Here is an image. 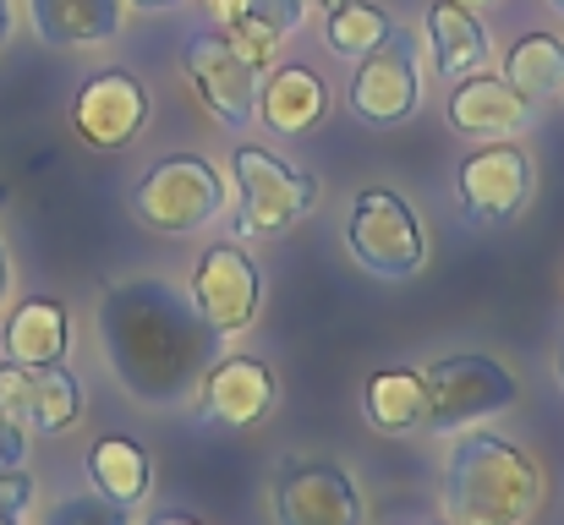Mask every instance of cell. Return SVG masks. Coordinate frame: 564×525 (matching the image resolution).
<instances>
[{"label":"cell","mask_w":564,"mask_h":525,"mask_svg":"<svg viewBox=\"0 0 564 525\" xmlns=\"http://www.w3.org/2000/svg\"><path fill=\"white\" fill-rule=\"evenodd\" d=\"M318 6H324V11H340V6H346V0H318Z\"/></svg>","instance_id":"cell-34"},{"label":"cell","mask_w":564,"mask_h":525,"mask_svg":"<svg viewBox=\"0 0 564 525\" xmlns=\"http://www.w3.org/2000/svg\"><path fill=\"white\" fill-rule=\"evenodd\" d=\"M149 121V94L132 72H99L83 83L77 105H72V127L83 143L94 149H127Z\"/></svg>","instance_id":"cell-10"},{"label":"cell","mask_w":564,"mask_h":525,"mask_svg":"<svg viewBox=\"0 0 564 525\" xmlns=\"http://www.w3.org/2000/svg\"><path fill=\"white\" fill-rule=\"evenodd\" d=\"M280 525H362V499L340 466H296L274 488Z\"/></svg>","instance_id":"cell-13"},{"label":"cell","mask_w":564,"mask_h":525,"mask_svg":"<svg viewBox=\"0 0 564 525\" xmlns=\"http://www.w3.org/2000/svg\"><path fill=\"white\" fill-rule=\"evenodd\" d=\"M516 372L494 356H444L422 372V422L433 433H466L477 422H494L516 405Z\"/></svg>","instance_id":"cell-3"},{"label":"cell","mask_w":564,"mask_h":525,"mask_svg":"<svg viewBox=\"0 0 564 525\" xmlns=\"http://www.w3.org/2000/svg\"><path fill=\"white\" fill-rule=\"evenodd\" d=\"M527 197H532V160L510 143H494V149H482L460 165V203L482 225H499V219L521 214Z\"/></svg>","instance_id":"cell-12"},{"label":"cell","mask_w":564,"mask_h":525,"mask_svg":"<svg viewBox=\"0 0 564 525\" xmlns=\"http://www.w3.org/2000/svg\"><path fill=\"white\" fill-rule=\"evenodd\" d=\"M187 77L197 88V99L208 105V116H219L225 127H252L258 116V72L230 50L225 33H197L187 44Z\"/></svg>","instance_id":"cell-9"},{"label":"cell","mask_w":564,"mask_h":525,"mask_svg":"<svg viewBox=\"0 0 564 525\" xmlns=\"http://www.w3.org/2000/svg\"><path fill=\"white\" fill-rule=\"evenodd\" d=\"M346 236H351L357 263L368 274H378V280H411L422 269V258H427L416 214L394 192H383V186H368L351 203V230Z\"/></svg>","instance_id":"cell-5"},{"label":"cell","mask_w":564,"mask_h":525,"mask_svg":"<svg viewBox=\"0 0 564 525\" xmlns=\"http://www.w3.org/2000/svg\"><path fill=\"white\" fill-rule=\"evenodd\" d=\"M28 504H33V477L28 471H0V521L22 515Z\"/></svg>","instance_id":"cell-26"},{"label":"cell","mask_w":564,"mask_h":525,"mask_svg":"<svg viewBox=\"0 0 564 525\" xmlns=\"http://www.w3.org/2000/svg\"><path fill=\"white\" fill-rule=\"evenodd\" d=\"M33 33L61 50H88L121 33V0H28Z\"/></svg>","instance_id":"cell-16"},{"label":"cell","mask_w":564,"mask_h":525,"mask_svg":"<svg viewBox=\"0 0 564 525\" xmlns=\"http://www.w3.org/2000/svg\"><path fill=\"white\" fill-rule=\"evenodd\" d=\"M560 378H564V350H560Z\"/></svg>","instance_id":"cell-37"},{"label":"cell","mask_w":564,"mask_h":525,"mask_svg":"<svg viewBox=\"0 0 564 525\" xmlns=\"http://www.w3.org/2000/svg\"><path fill=\"white\" fill-rule=\"evenodd\" d=\"M505 83H516L527 99L532 94H554L564 83V44L554 33H527L505 55Z\"/></svg>","instance_id":"cell-23"},{"label":"cell","mask_w":564,"mask_h":525,"mask_svg":"<svg viewBox=\"0 0 564 525\" xmlns=\"http://www.w3.org/2000/svg\"><path fill=\"white\" fill-rule=\"evenodd\" d=\"M132 6H143V11H176V6H187V0H132Z\"/></svg>","instance_id":"cell-29"},{"label":"cell","mask_w":564,"mask_h":525,"mask_svg":"<svg viewBox=\"0 0 564 525\" xmlns=\"http://www.w3.org/2000/svg\"><path fill=\"white\" fill-rule=\"evenodd\" d=\"M33 372V411H28V433H66L83 416V383L50 361V367H28Z\"/></svg>","instance_id":"cell-22"},{"label":"cell","mask_w":564,"mask_h":525,"mask_svg":"<svg viewBox=\"0 0 564 525\" xmlns=\"http://www.w3.org/2000/svg\"><path fill=\"white\" fill-rule=\"evenodd\" d=\"M88 482H94V493H99L105 504H116V510L127 515V510H138V504L149 499L154 466H149V455H143L132 438L110 433V438H99V444L88 449Z\"/></svg>","instance_id":"cell-17"},{"label":"cell","mask_w":564,"mask_h":525,"mask_svg":"<svg viewBox=\"0 0 564 525\" xmlns=\"http://www.w3.org/2000/svg\"><path fill=\"white\" fill-rule=\"evenodd\" d=\"M22 455H28V433L0 416V471H22Z\"/></svg>","instance_id":"cell-27"},{"label":"cell","mask_w":564,"mask_h":525,"mask_svg":"<svg viewBox=\"0 0 564 525\" xmlns=\"http://www.w3.org/2000/svg\"><path fill=\"white\" fill-rule=\"evenodd\" d=\"M383 33H389V22H383V11H373V6L346 0L340 11H329V50L346 55V61H362Z\"/></svg>","instance_id":"cell-24"},{"label":"cell","mask_w":564,"mask_h":525,"mask_svg":"<svg viewBox=\"0 0 564 525\" xmlns=\"http://www.w3.org/2000/svg\"><path fill=\"white\" fill-rule=\"evenodd\" d=\"M116 504H105V499H66V504H55V515L50 525H116Z\"/></svg>","instance_id":"cell-25"},{"label":"cell","mask_w":564,"mask_h":525,"mask_svg":"<svg viewBox=\"0 0 564 525\" xmlns=\"http://www.w3.org/2000/svg\"><path fill=\"white\" fill-rule=\"evenodd\" d=\"M203 6H214V17H230L236 11V0H203Z\"/></svg>","instance_id":"cell-32"},{"label":"cell","mask_w":564,"mask_h":525,"mask_svg":"<svg viewBox=\"0 0 564 525\" xmlns=\"http://www.w3.org/2000/svg\"><path fill=\"white\" fill-rule=\"evenodd\" d=\"M455 6H466V11H477V6H494V0H455Z\"/></svg>","instance_id":"cell-33"},{"label":"cell","mask_w":564,"mask_h":525,"mask_svg":"<svg viewBox=\"0 0 564 525\" xmlns=\"http://www.w3.org/2000/svg\"><path fill=\"white\" fill-rule=\"evenodd\" d=\"M6 33H11V0H0V44H6Z\"/></svg>","instance_id":"cell-31"},{"label":"cell","mask_w":564,"mask_h":525,"mask_svg":"<svg viewBox=\"0 0 564 525\" xmlns=\"http://www.w3.org/2000/svg\"><path fill=\"white\" fill-rule=\"evenodd\" d=\"M6 296H11V263H6V247H0V307H6Z\"/></svg>","instance_id":"cell-28"},{"label":"cell","mask_w":564,"mask_h":525,"mask_svg":"<svg viewBox=\"0 0 564 525\" xmlns=\"http://www.w3.org/2000/svg\"><path fill=\"white\" fill-rule=\"evenodd\" d=\"M444 525H449V521H444Z\"/></svg>","instance_id":"cell-38"},{"label":"cell","mask_w":564,"mask_h":525,"mask_svg":"<svg viewBox=\"0 0 564 525\" xmlns=\"http://www.w3.org/2000/svg\"><path fill=\"white\" fill-rule=\"evenodd\" d=\"M329 110V88L318 72L307 66H280L263 88H258V116L274 132H313Z\"/></svg>","instance_id":"cell-18"},{"label":"cell","mask_w":564,"mask_h":525,"mask_svg":"<svg viewBox=\"0 0 564 525\" xmlns=\"http://www.w3.org/2000/svg\"><path fill=\"white\" fill-rule=\"evenodd\" d=\"M368 422L378 433H411L422 427V378L405 372V367H389L368 378Z\"/></svg>","instance_id":"cell-21"},{"label":"cell","mask_w":564,"mask_h":525,"mask_svg":"<svg viewBox=\"0 0 564 525\" xmlns=\"http://www.w3.org/2000/svg\"><path fill=\"white\" fill-rule=\"evenodd\" d=\"M543 504V471L527 449L494 433L455 438L444 466V521L449 525H527Z\"/></svg>","instance_id":"cell-2"},{"label":"cell","mask_w":564,"mask_h":525,"mask_svg":"<svg viewBox=\"0 0 564 525\" xmlns=\"http://www.w3.org/2000/svg\"><path fill=\"white\" fill-rule=\"evenodd\" d=\"M427 33H433V61H438L444 77H471V72L488 61V33H482V22H477L466 6H455V0H438V6L427 11Z\"/></svg>","instance_id":"cell-20"},{"label":"cell","mask_w":564,"mask_h":525,"mask_svg":"<svg viewBox=\"0 0 564 525\" xmlns=\"http://www.w3.org/2000/svg\"><path fill=\"white\" fill-rule=\"evenodd\" d=\"M422 83H416V39L405 28L389 22V33L362 55L357 77H351V110L373 127H394L416 110Z\"/></svg>","instance_id":"cell-7"},{"label":"cell","mask_w":564,"mask_h":525,"mask_svg":"<svg viewBox=\"0 0 564 525\" xmlns=\"http://www.w3.org/2000/svg\"><path fill=\"white\" fill-rule=\"evenodd\" d=\"M230 171H236V192H241V219L236 225L247 236H280L318 203L313 175L291 171L285 160H274L263 149H236Z\"/></svg>","instance_id":"cell-6"},{"label":"cell","mask_w":564,"mask_h":525,"mask_svg":"<svg viewBox=\"0 0 564 525\" xmlns=\"http://www.w3.org/2000/svg\"><path fill=\"white\" fill-rule=\"evenodd\" d=\"M149 525H203V521H192V515H154Z\"/></svg>","instance_id":"cell-30"},{"label":"cell","mask_w":564,"mask_h":525,"mask_svg":"<svg viewBox=\"0 0 564 525\" xmlns=\"http://www.w3.org/2000/svg\"><path fill=\"white\" fill-rule=\"evenodd\" d=\"M0 525H22V521H17V515H6V521H0Z\"/></svg>","instance_id":"cell-36"},{"label":"cell","mask_w":564,"mask_h":525,"mask_svg":"<svg viewBox=\"0 0 564 525\" xmlns=\"http://www.w3.org/2000/svg\"><path fill=\"white\" fill-rule=\"evenodd\" d=\"M132 208H138V219L149 225V230H160V236H192V230H203L208 219H219V208H225V181L219 171L208 165V160H160L154 171L138 181V192H132Z\"/></svg>","instance_id":"cell-4"},{"label":"cell","mask_w":564,"mask_h":525,"mask_svg":"<svg viewBox=\"0 0 564 525\" xmlns=\"http://www.w3.org/2000/svg\"><path fill=\"white\" fill-rule=\"evenodd\" d=\"M197 394H203L197 400V416L203 422L241 433V427H258L269 416V405H274V372L258 356H225V361H214L203 372Z\"/></svg>","instance_id":"cell-11"},{"label":"cell","mask_w":564,"mask_h":525,"mask_svg":"<svg viewBox=\"0 0 564 525\" xmlns=\"http://www.w3.org/2000/svg\"><path fill=\"white\" fill-rule=\"evenodd\" d=\"M302 17H307V0H236V11L219 17V33L252 72H263L274 50L302 28Z\"/></svg>","instance_id":"cell-15"},{"label":"cell","mask_w":564,"mask_h":525,"mask_svg":"<svg viewBox=\"0 0 564 525\" xmlns=\"http://www.w3.org/2000/svg\"><path fill=\"white\" fill-rule=\"evenodd\" d=\"M258 302H263V280H258V263L236 247H208L197 258V274H192V307L203 313V324L214 335H241L252 318H258Z\"/></svg>","instance_id":"cell-8"},{"label":"cell","mask_w":564,"mask_h":525,"mask_svg":"<svg viewBox=\"0 0 564 525\" xmlns=\"http://www.w3.org/2000/svg\"><path fill=\"white\" fill-rule=\"evenodd\" d=\"M449 121L466 138H510L532 121V105L505 77H460V88L449 94Z\"/></svg>","instance_id":"cell-14"},{"label":"cell","mask_w":564,"mask_h":525,"mask_svg":"<svg viewBox=\"0 0 564 525\" xmlns=\"http://www.w3.org/2000/svg\"><path fill=\"white\" fill-rule=\"evenodd\" d=\"M99 346L132 400L182 405L214 367L219 335L171 280H127L99 302Z\"/></svg>","instance_id":"cell-1"},{"label":"cell","mask_w":564,"mask_h":525,"mask_svg":"<svg viewBox=\"0 0 564 525\" xmlns=\"http://www.w3.org/2000/svg\"><path fill=\"white\" fill-rule=\"evenodd\" d=\"M6 361H22V367H50L66 356V307L50 302V296H28L11 318H6Z\"/></svg>","instance_id":"cell-19"},{"label":"cell","mask_w":564,"mask_h":525,"mask_svg":"<svg viewBox=\"0 0 564 525\" xmlns=\"http://www.w3.org/2000/svg\"><path fill=\"white\" fill-rule=\"evenodd\" d=\"M549 6H554V11H560V17H564V0H549Z\"/></svg>","instance_id":"cell-35"}]
</instances>
